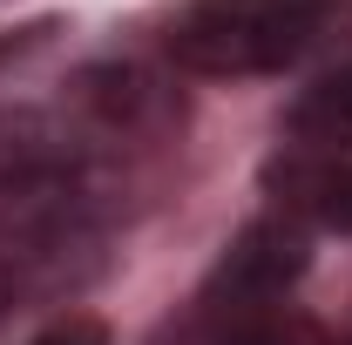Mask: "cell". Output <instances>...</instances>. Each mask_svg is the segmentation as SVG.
I'll list each match as a JSON object with an SVG mask.
<instances>
[{
    "mask_svg": "<svg viewBox=\"0 0 352 345\" xmlns=\"http://www.w3.org/2000/svg\"><path fill=\"white\" fill-rule=\"evenodd\" d=\"M339 14V0H190L170 27V61L190 75H271L292 68L325 21Z\"/></svg>",
    "mask_w": 352,
    "mask_h": 345,
    "instance_id": "1",
    "label": "cell"
},
{
    "mask_svg": "<svg viewBox=\"0 0 352 345\" xmlns=\"http://www.w3.org/2000/svg\"><path fill=\"white\" fill-rule=\"evenodd\" d=\"M217 345H352L339 339V332H325V325H311V318H298V311H237L230 325H223Z\"/></svg>",
    "mask_w": 352,
    "mask_h": 345,
    "instance_id": "5",
    "label": "cell"
},
{
    "mask_svg": "<svg viewBox=\"0 0 352 345\" xmlns=\"http://www.w3.org/2000/svg\"><path fill=\"white\" fill-rule=\"evenodd\" d=\"M75 102L88 109V122L122 142V135H163L176 122V102L163 82H149L142 68H95L75 82Z\"/></svg>",
    "mask_w": 352,
    "mask_h": 345,
    "instance_id": "3",
    "label": "cell"
},
{
    "mask_svg": "<svg viewBox=\"0 0 352 345\" xmlns=\"http://www.w3.org/2000/svg\"><path fill=\"white\" fill-rule=\"evenodd\" d=\"M305 271V237L292 230V223H251L237 244H230V258L217 264V278H210V304L217 311H264V304L285 298V285Z\"/></svg>",
    "mask_w": 352,
    "mask_h": 345,
    "instance_id": "2",
    "label": "cell"
},
{
    "mask_svg": "<svg viewBox=\"0 0 352 345\" xmlns=\"http://www.w3.org/2000/svg\"><path fill=\"white\" fill-rule=\"evenodd\" d=\"M21 291H28V285H21V271H14V264L0 258V325H7V318L21 311Z\"/></svg>",
    "mask_w": 352,
    "mask_h": 345,
    "instance_id": "8",
    "label": "cell"
},
{
    "mask_svg": "<svg viewBox=\"0 0 352 345\" xmlns=\"http://www.w3.org/2000/svg\"><path fill=\"white\" fill-rule=\"evenodd\" d=\"M34 345H109V325H102V318H61V325L41 332Z\"/></svg>",
    "mask_w": 352,
    "mask_h": 345,
    "instance_id": "7",
    "label": "cell"
},
{
    "mask_svg": "<svg viewBox=\"0 0 352 345\" xmlns=\"http://www.w3.org/2000/svg\"><path fill=\"white\" fill-rule=\"evenodd\" d=\"M318 216L352 230V170L346 176H318Z\"/></svg>",
    "mask_w": 352,
    "mask_h": 345,
    "instance_id": "6",
    "label": "cell"
},
{
    "mask_svg": "<svg viewBox=\"0 0 352 345\" xmlns=\"http://www.w3.org/2000/svg\"><path fill=\"white\" fill-rule=\"evenodd\" d=\"M285 129H292V142H305V149H352V68L311 82L292 102Z\"/></svg>",
    "mask_w": 352,
    "mask_h": 345,
    "instance_id": "4",
    "label": "cell"
}]
</instances>
